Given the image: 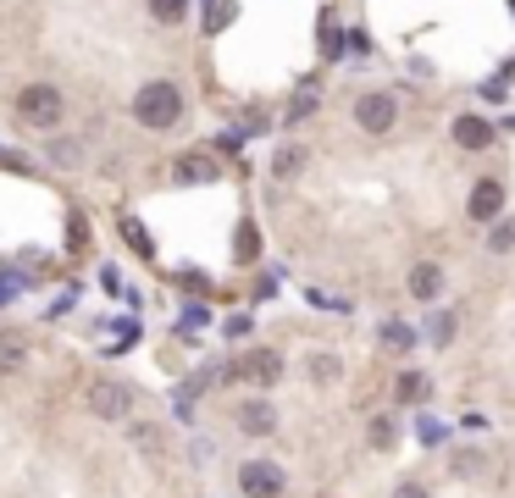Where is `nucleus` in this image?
<instances>
[{
  "mask_svg": "<svg viewBox=\"0 0 515 498\" xmlns=\"http://www.w3.org/2000/svg\"><path fill=\"white\" fill-rule=\"evenodd\" d=\"M183 117V95H178V83H144L139 95H133V122L139 128H150V133H161V128H172V122Z\"/></svg>",
  "mask_w": 515,
  "mask_h": 498,
  "instance_id": "1",
  "label": "nucleus"
},
{
  "mask_svg": "<svg viewBox=\"0 0 515 498\" xmlns=\"http://www.w3.org/2000/svg\"><path fill=\"white\" fill-rule=\"evenodd\" d=\"M61 117H67V100H61V89H50V83H28L23 95H17V122L23 128H61Z\"/></svg>",
  "mask_w": 515,
  "mask_h": 498,
  "instance_id": "2",
  "label": "nucleus"
},
{
  "mask_svg": "<svg viewBox=\"0 0 515 498\" xmlns=\"http://www.w3.org/2000/svg\"><path fill=\"white\" fill-rule=\"evenodd\" d=\"M355 122H360V133H388L399 122V100L394 95H360L355 100Z\"/></svg>",
  "mask_w": 515,
  "mask_h": 498,
  "instance_id": "3",
  "label": "nucleus"
},
{
  "mask_svg": "<svg viewBox=\"0 0 515 498\" xmlns=\"http://www.w3.org/2000/svg\"><path fill=\"white\" fill-rule=\"evenodd\" d=\"M222 377H250V382H261V388H272V382L283 377V360H277L272 349H255V355H244L239 366H228Z\"/></svg>",
  "mask_w": 515,
  "mask_h": 498,
  "instance_id": "4",
  "label": "nucleus"
},
{
  "mask_svg": "<svg viewBox=\"0 0 515 498\" xmlns=\"http://www.w3.org/2000/svg\"><path fill=\"white\" fill-rule=\"evenodd\" d=\"M239 487L250 498H277V493H283V471L266 465V460H250V465H244V476H239Z\"/></svg>",
  "mask_w": 515,
  "mask_h": 498,
  "instance_id": "5",
  "label": "nucleus"
},
{
  "mask_svg": "<svg viewBox=\"0 0 515 498\" xmlns=\"http://www.w3.org/2000/svg\"><path fill=\"white\" fill-rule=\"evenodd\" d=\"M128 404H133V393L122 388V382H95V388H89V410H95V415H106V421L128 415Z\"/></svg>",
  "mask_w": 515,
  "mask_h": 498,
  "instance_id": "6",
  "label": "nucleus"
},
{
  "mask_svg": "<svg viewBox=\"0 0 515 498\" xmlns=\"http://www.w3.org/2000/svg\"><path fill=\"white\" fill-rule=\"evenodd\" d=\"M499 211H504V183L482 178L477 189H471V222H493Z\"/></svg>",
  "mask_w": 515,
  "mask_h": 498,
  "instance_id": "7",
  "label": "nucleus"
},
{
  "mask_svg": "<svg viewBox=\"0 0 515 498\" xmlns=\"http://www.w3.org/2000/svg\"><path fill=\"white\" fill-rule=\"evenodd\" d=\"M239 427H244V438H266V432L277 427L272 404H266V399H250V404H239Z\"/></svg>",
  "mask_w": 515,
  "mask_h": 498,
  "instance_id": "8",
  "label": "nucleus"
},
{
  "mask_svg": "<svg viewBox=\"0 0 515 498\" xmlns=\"http://www.w3.org/2000/svg\"><path fill=\"white\" fill-rule=\"evenodd\" d=\"M444 294V272L432 261H421L416 272H410V299H421V305H432V299Z\"/></svg>",
  "mask_w": 515,
  "mask_h": 498,
  "instance_id": "9",
  "label": "nucleus"
},
{
  "mask_svg": "<svg viewBox=\"0 0 515 498\" xmlns=\"http://www.w3.org/2000/svg\"><path fill=\"white\" fill-rule=\"evenodd\" d=\"M172 178L178 183H211V178H222V166H216L211 155H183V161L172 166Z\"/></svg>",
  "mask_w": 515,
  "mask_h": 498,
  "instance_id": "10",
  "label": "nucleus"
},
{
  "mask_svg": "<svg viewBox=\"0 0 515 498\" xmlns=\"http://www.w3.org/2000/svg\"><path fill=\"white\" fill-rule=\"evenodd\" d=\"M488 139H493V128L482 117H460L455 122V144H460V150H488Z\"/></svg>",
  "mask_w": 515,
  "mask_h": 498,
  "instance_id": "11",
  "label": "nucleus"
},
{
  "mask_svg": "<svg viewBox=\"0 0 515 498\" xmlns=\"http://www.w3.org/2000/svg\"><path fill=\"white\" fill-rule=\"evenodd\" d=\"M300 166H305V150H300V144H288V150H277L272 172H277V178H294V172H300Z\"/></svg>",
  "mask_w": 515,
  "mask_h": 498,
  "instance_id": "12",
  "label": "nucleus"
},
{
  "mask_svg": "<svg viewBox=\"0 0 515 498\" xmlns=\"http://www.w3.org/2000/svg\"><path fill=\"white\" fill-rule=\"evenodd\" d=\"M183 12H189V0H150V17L156 23H183Z\"/></svg>",
  "mask_w": 515,
  "mask_h": 498,
  "instance_id": "13",
  "label": "nucleus"
},
{
  "mask_svg": "<svg viewBox=\"0 0 515 498\" xmlns=\"http://www.w3.org/2000/svg\"><path fill=\"white\" fill-rule=\"evenodd\" d=\"M399 399L421 404V399H427V377H421V371H405V377H399Z\"/></svg>",
  "mask_w": 515,
  "mask_h": 498,
  "instance_id": "14",
  "label": "nucleus"
},
{
  "mask_svg": "<svg viewBox=\"0 0 515 498\" xmlns=\"http://www.w3.org/2000/svg\"><path fill=\"white\" fill-rule=\"evenodd\" d=\"M23 366V344L17 338H0V371H17Z\"/></svg>",
  "mask_w": 515,
  "mask_h": 498,
  "instance_id": "15",
  "label": "nucleus"
},
{
  "mask_svg": "<svg viewBox=\"0 0 515 498\" xmlns=\"http://www.w3.org/2000/svg\"><path fill=\"white\" fill-rule=\"evenodd\" d=\"M305 371H311L316 382H338V360H333V355H316V360H311V366H305Z\"/></svg>",
  "mask_w": 515,
  "mask_h": 498,
  "instance_id": "16",
  "label": "nucleus"
},
{
  "mask_svg": "<svg viewBox=\"0 0 515 498\" xmlns=\"http://www.w3.org/2000/svg\"><path fill=\"white\" fill-rule=\"evenodd\" d=\"M383 338H388L394 349H410V344H416V332H410L405 321H388V327H383Z\"/></svg>",
  "mask_w": 515,
  "mask_h": 498,
  "instance_id": "17",
  "label": "nucleus"
},
{
  "mask_svg": "<svg viewBox=\"0 0 515 498\" xmlns=\"http://www.w3.org/2000/svg\"><path fill=\"white\" fill-rule=\"evenodd\" d=\"M122 233H128V244H133V249H144V255H150V238H144V227H139V222H122Z\"/></svg>",
  "mask_w": 515,
  "mask_h": 498,
  "instance_id": "18",
  "label": "nucleus"
},
{
  "mask_svg": "<svg viewBox=\"0 0 515 498\" xmlns=\"http://www.w3.org/2000/svg\"><path fill=\"white\" fill-rule=\"evenodd\" d=\"M372 443H377V449H388V443H394V427H388V421H377V427H372Z\"/></svg>",
  "mask_w": 515,
  "mask_h": 498,
  "instance_id": "19",
  "label": "nucleus"
},
{
  "mask_svg": "<svg viewBox=\"0 0 515 498\" xmlns=\"http://www.w3.org/2000/svg\"><path fill=\"white\" fill-rule=\"evenodd\" d=\"M432 338H438V344H444V338H455V321L438 316V321H432Z\"/></svg>",
  "mask_w": 515,
  "mask_h": 498,
  "instance_id": "20",
  "label": "nucleus"
},
{
  "mask_svg": "<svg viewBox=\"0 0 515 498\" xmlns=\"http://www.w3.org/2000/svg\"><path fill=\"white\" fill-rule=\"evenodd\" d=\"M394 498H427V487H421V482H399Z\"/></svg>",
  "mask_w": 515,
  "mask_h": 498,
  "instance_id": "21",
  "label": "nucleus"
},
{
  "mask_svg": "<svg viewBox=\"0 0 515 498\" xmlns=\"http://www.w3.org/2000/svg\"><path fill=\"white\" fill-rule=\"evenodd\" d=\"M228 17H233V6H228V0H216V6H211V28H222Z\"/></svg>",
  "mask_w": 515,
  "mask_h": 498,
  "instance_id": "22",
  "label": "nucleus"
},
{
  "mask_svg": "<svg viewBox=\"0 0 515 498\" xmlns=\"http://www.w3.org/2000/svg\"><path fill=\"white\" fill-rule=\"evenodd\" d=\"M510 244H515V227H510V222H504V227H499V233H493V249H510Z\"/></svg>",
  "mask_w": 515,
  "mask_h": 498,
  "instance_id": "23",
  "label": "nucleus"
}]
</instances>
